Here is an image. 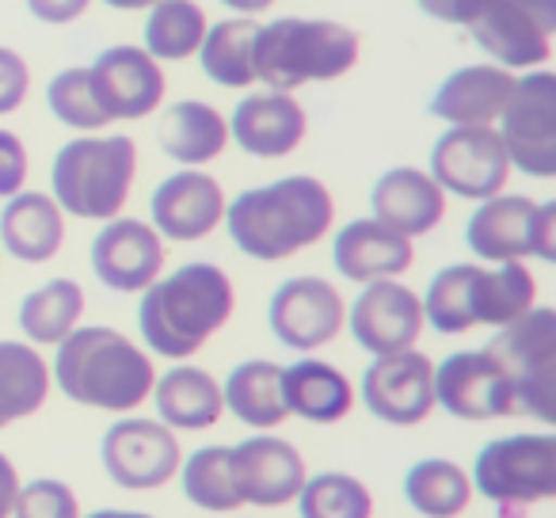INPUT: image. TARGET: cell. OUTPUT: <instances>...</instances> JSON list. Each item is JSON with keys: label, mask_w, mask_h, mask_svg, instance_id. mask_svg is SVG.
Listing matches in <instances>:
<instances>
[{"label": "cell", "mask_w": 556, "mask_h": 518, "mask_svg": "<svg viewBox=\"0 0 556 518\" xmlns=\"http://www.w3.org/2000/svg\"><path fill=\"white\" fill-rule=\"evenodd\" d=\"M232 248L255 264H282L320 244L336 225V199L317 176H282L248 187L225 206Z\"/></svg>", "instance_id": "cell-1"}, {"label": "cell", "mask_w": 556, "mask_h": 518, "mask_svg": "<svg viewBox=\"0 0 556 518\" xmlns=\"http://www.w3.org/2000/svg\"><path fill=\"white\" fill-rule=\"evenodd\" d=\"M237 313V287L229 271L210 260H191L161 275L141 294L138 332L146 351L168 363L194 358Z\"/></svg>", "instance_id": "cell-2"}, {"label": "cell", "mask_w": 556, "mask_h": 518, "mask_svg": "<svg viewBox=\"0 0 556 518\" xmlns=\"http://www.w3.org/2000/svg\"><path fill=\"white\" fill-rule=\"evenodd\" d=\"M50 381L80 408L134 416L153 393L156 366L153 355L118 328L80 325L54 348Z\"/></svg>", "instance_id": "cell-3"}, {"label": "cell", "mask_w": 556, "mask_h": 518, "mask_svg": "<svg viewBox=\"0 0 556 518\" xmlns=\"http://www.w3.org/2000/svg\"><path fill=\"white\" fill-rule=\"evenodd\" d=\"M363 39L355 27L340 20H305L282 16L260 24L255 31V80L270 92H298L305 85H325V80L348 77L358 65Z\"/></svg>", "instance_id": "cell-4"}, {"label": "cell", "mask_w": 556, "mask_h": 518, "mask_svg": "<svg viewBox=\"0 0 556 518\" xmlns=\"http://www.w3.org/2000/svg\"><path fill=\"white\" fill-rule=\"evenodd\" d=\"M138 179V146L130 134H80L50 164V199L77 222L123 217Z\"/></svg>", "instance_id": "cell-5"}, {"label": "cell", "mask_w": 556, "mask_h": 518, "mask_svg": "<svg viewBox=\"0 0 556 518\" xmlns=\"http://www.w3.org/2000/svg\"><path fill=\"white\" fill-rule=\"evenodd\" d=\"M472 492L500 507V518H530L556 495V434L522 431L484 442L472 462Z\"/></svg>", "instance_id": "cell-6"}, {"label": "cell", "mask_w": 556, "mask_h": 518, "mask_svg": "<svg viewBox=\"0 0 556 518\" xmlns=\"http://www.w3.org/2000/svg\"><path fill=\"white\" fill-rule=\"evenodd\" d=\"M465 248L480 264H556V199L492 194L465 222Z\"/></svg>", "instance_id": "cell-7"}, {"label": "cell", "mask_w": 556, "mask_h": 518, "mask_svg": "<svg viewBox=\"0 0 556 518\" xmlns=\"http://www.w3.org/2000/svg\"><path fill=\"white\" fill-rule=\"evenodd\" d=\"M507 370L518 396V412L553 424L556 419V309L533 305L515 325L500 328L488 343Z\"/></svg>", "instance_id": "cell-8"}, {"label": "cell", "mask_w": 556, "mask_h": 518, "mask_svg": "<svg viewBox=\"0 0 556 518\" xmlns=\"http://www.w3.org/2000/svg\"><path fill=\"white\" fill-rule=\"evenodd\" d=\"M469 31L492 65L510 73L545 70L553 58L556 0H484Z\"/></svg>", "instance_id": "cell-9"}, {"label": "cell", "mask_w": 556, "mask_h": 518, "mask_svg": "<svg viewBox=\"0 0 556 518\" xmlns=\"http://www.w3.org/2000/svg\"><path fill=\"white\" fill-rule=\"evenodd\" d=\"M184 446L161 419L123 416L100 439V469L123 492H161L176 480Z\"/></svg>", "instance_id": "cell-10"}, {"label": "cell", "mask_w": 556, "mask_h": 518, "mask_svg": "<svg viewBox=\"0 0 556 518\" xmlns=\"http://www.w3.org/2000/svg\"><path fill=\"white\" fill-rule=\"evenodd\" d=\"M500 141L510 168L530 179L556 176V77L548 70H530L515 80L507 108L500 115Z\"/></svg>", "instance_id": "cell-11"}, {"label": "cell", "mask_w": 556, "mask_h": 518, "mask_svg": "<svg viewBox=\"0 0 556 518\" xmlns=\"http://www.w3.org/2000/svg\"><path fill=\"white\" fill-rule=\"evenodd\" d=\"M267 325L282 348L298 355H317L348 328V302L340 287L320 275H294L278 282L267 302Z\"/></svg>", "instance_id": "cell-12"}, {"label": "cell", "mask_w": 556, "mask_h": 518, "mask_svg": "<svg viewBox=\"0 0 556 518\" xmlns=\"http://www.w3.org/2000/svg\"><path fill=\"white\" fill-rule=\"evenodd\" d=\"M427 172L446 194L484 202L492 194H503L515 168L495 126H446L434 138Z\"/></svg>", "instance_id": "cell-13"}, {"label": "cell", "mask_w": 556, "mask_h": 518, "mask_svg": "<svg viewBox=\"0 0 556 518\" xmlns=\"http://www.w3.org/2000/svg\"><path fill=\"white\" fill-rule=\"evenodd\" d=\"M434 408L462 424L518 416V396L507 370L488 348L454 351L434 366Z\"/></svg>", "instance_id": "cell-14"}, {"label": "cell", "mask_w": 556, "mask_h": 518, "mask_svg": "<svg viewBox=\"0 0 556 518\" xmlns=\"http://www.w3.org/2000/svg\"><path fill=\"white\" fill-rule=\"evenodd\" d=\"M88 264L111 294H146L168 267V240L146 217H111L88 244Z\"/></svg>", "instance_id": "cell-15"}, {"label": "cell", "mask_w": 556, "mask_h": 518, "mask_svg": "<svg viewBox=\"0 0 556 518\" xmlns=\"http://www.w3.org/2000/svg\"><path fill=\"white\" fill-rule=\"evenodd\" d=\"M363 408L389 427H419L434 412V358L419 348L374 358L355 386Z\"/></svg>", "instance_id": "cell-16"}, {"label": "cell", "mask_w": 556, "mask_h": 518, "mask_svg": "<svg viewBox=\"0 0 556 518\" xmlns=\"http://www.w3.org/2000/svg\"><path fill=\"white\" fill-rule=\"evenodd\" d=\"M88 80H92L96 103L111 123H141L156 115L168 92L161 62H153L146 50L130 42L100 50V58L88 65Z\"/></svg>", "instance_id": "cell-17"}, {"label": "cell", "mask_w": 556, "mask_h": 518, "mask_svg": "<svg viewBox=\"0 0 556 518\" xmlns=\"http://www.w3.org/2000/svg\"><path fill=\"white\" fill-rule=\"evenodd\" d=\"M424 328V302L401 279L366 282L348 305V332L370 358L412 351Z\"/></svg>", "instance_id": "cell-18"}, {"label": "cell", "mask_w": 556, "mask_h": 518, "mask_svg": "<svg viewBox=\"0 0 556 518\" xmlns=\"http://www.w3.org/2000/svg\"><path fill=\"white\" fill-rule=\"evenodd\" d=\"M229 465H232L240 503L260 510H275L294 503L305 477H309L302 450L290 439L270 431H255L252 439L229 446Z\"/></svg>", "instance_id": "cell-19"}, {"label": "cell", "mask_w": 556, "mask_h": 518, "mask_svg": "<svg viewBox=\"0 0 556 518\" xmlns=\"http://www.w3.org/2000/svg\"><path fill=\"white\" fill-rule=\"evenodd\" d=\"M225 187L202 168H179L164 176L149 194V225L172 244H194L222 229Z\"/></svg>", "instance_id": "cell-20"}, {"label": "cell", "mask_w": 556, "mask_h": 518, "mask_svg": "<svg viewBox=\"0 0 556 518\" xmlns=\"http://www.w3.org/2000/svg\"><path fill=\"white\" fill-rule=\"evenodd\" d=\"M309 134V115L290 92H255L232 108L229 141L255 161H282Z\"/></svg>", "instance_id": "cell-21"}, {"label": "cell", "mask_w": 556, "mask_h": 518, "mask_svg": "<svg viewBox=\"0 0 556 518\" xmlns=\"http://www.w3.org/2000/svg\"><path fill=\"white\" fill-rule=\"evenodd\" d=\"M412 264H416V240L401 237L378 217H355L332 237V267L355 287L401 279L412 271Z\"/></svg>", "instance_id": "cell-22"}, {"label": "cell", "mask_w": 556, "mask_h": 518, "mask_svg": "<svg viewBox=\"0 0 556 518\" xmlns=\"http://www.w3.org/2000/svg\"><path fill=\"white\" fill-rule=\"evenodd\" d=\"M446 199L450 194L434 184L427 168L396 164V168L381 172V176L374 179L370 217H378L381 225L396 229L401 237L416 240L442 225V217H446Z\"/></svg>", "instance_id": "cell-23"}, {"label": "cell", "mask_w": 556, "mask_h": 518, "mask_svg": "<svg viewBox=\"0 0 556 518\" xmlns=\"http://www.w3.org/2000/svg\"><path fill=\"white\" fill-rule=\"evenodd\" d=\"M515 80L503 65H462L434 88L427 111L450 126H492L500 123Z\"/></svg>", "instance_id": "cell-24"}, {"label": "cell", "mask_w": 556, "mask_h": 518, "mask_svg": "<svg viewBox=\"0 0 556 518\" xmlns=\"http://www.w3.org/2000/svg\"><path fill=\"white\" fill-rule=\"evenodd\" d=\"M282 401L294 419L332 427L355 412L358 393L355 381L340 366L325 363V358H298V363L282 366Z\"/></svg>", "instance_id": "cell-25"}, {"label": "cell", "mask_w": 556, "mask_h": 518, "mask_svg": "<svg viewBox=\"0 0 556 518\" xmlns=\"http://www.w3.org/2000/svg\"><path fill=\"white\" fill-rule=\"evenodd\" d=\"M65 244V214L47 191H20L0 206V248L20 264H50Z\"/></svg>", "instance_id": "cell-26"}, {"label": "cell", "mask_w": 556, "mask_h": 518, "mask_svg": "<svg viewBox=\"0 0 556 518\" xmlns=\"http://www.w3.org/2000/svg\"><path fill=\"white\" fill-rule=\"evenodd\" d=\"M149 401L156 404V419L172 431H210L222 424L225 401L222 381L194 363H176L164 374H156Z\"/></svg>", "instance_id": "cell-27"}, {"label": "cell", "mask_w": 556, "mask_h": 518, "mask_svg": "<svg viewBox=\"0 0 556 518\" xmlns=\"http://www.w3.org/2000/svg\"><path fill=\"white\" fill-rule=\"evenodd\" d=\"M156 141L161 153L172 156L179 168H206L229 149V118L206 100L168 103L156 126Z\"/></svg>", "instance_id": "cell-28"}, {"label": "cell", "mask_w": 556, "mask_h": 518, "mask_svg": "<svg viewBox=\"0 0 556 518\" xmlns=\"http://www.w3.org/2000/svg\"><path fill=\"white\" fill-rule=\"evenodd\" d=\"M222 401L237 424L252 431H275L290 419L282 401V366L270 358H244L222 381Z\"/></svg>", "instance_id": "cell-29"}, {"label": "cell", "mask_w": 556, "mask_h": 518, "mask_svg": "<svg viewBox=\"0 0 556 518\" xmlns=\"http://www.w3.org/2000/svg\"><path fill=\"white\" fill-rule=\"evenodd\" d=\"M50 363L27 340H0V431L31 419L50 401Z\"/></svg>", "instance_id": "cell-30"}, {"label": "cell", "mask_w": 556, "mask_h": 518, "mask_svg": "<svg viewBox=\"0 0 556 518\" xmlns=\"http://www.w3.org/2000/svg\"><path fill=\"white\" fill-rule=\"evenodd\" d=\"M404 503L419 518H462L472 507V477L454 457H419L401 480Z\"/></svg>", "instance_id": "cell-31"}, {"label": "cell", "mask_w": 556, "mask_h": 518, "mask_svg": "<svg viewBox=\"0 0 556 518\" xmlns=\"http://www.w3.org/2000/svg\"><path fill=\"white\" fill-rule=\"evenodd\" d=\"M85 309H88V298L77 279H50L20 302L16 320L31 348H58L73 328H80Z\"/></svg>", "instance_id": "cell-32"}, {"label": "cell", "mask_w": 556, "mask_h": 518, "mask_svg": "<svg viewBox=\"0 0 556 518\" xmlns=\"http://www.w3.org/2000/svg\"><path fill=\"white\" fill-rule=\"evenodd\" d=\"M538 305V279L526 264L477 267L472 279V317L477 328H507Z\"/></svg>", "instance_id": "cell-33"}, {"label": "cell", "mask_w": 556, "mask_h": 518, "mask_svg": "<svg viewBox=\"0 0 556 518\" xmlns=\"http://www.w3.org/2000/svg\"><path fill=\"white\" fill-rule=\"evenodd\" d=\"M255 24L252 16H232L222 24H210L202 35L199 47V62L214 85L232 88V92H244L255 85V65H252V50H255Z\"/></svg>", "instance_id": "cell-34"}, {"label": "cell", "mask_w": 556, "mask_h": 518, "mask_svg": "<svg viewBox=\"0 0 556 518\" xmlns=\"http://www.w3.org/2000/svg\"><path fill=\"white\" fill-rule=\"evenodd\" d=\"M210 20L199 0H161L146 16V54L153 62H187L199 54Z\"/></svg>", "instance_id": "cell-35"}, {"label": "cell", "mask_w": 556, "mask_h": 518, "mask_svg": "<svg viewBox=\"0 0 556 518\" xmlns=\"http://www.w3.org/2000/svg\"><path fill=\"white\" fill-rule=\"evenodd\" d=\"M179 488H184V500L191 507L206 510V515H229L240 510V492L237 480H232L229 465V446H199L179 462L176 472Z\"/></svg>", "instance_id": "cell-36"}, {"label": "cell", "mask_w": 556, "mask_h": 518, "mask_svg": "<svg viewBox=\"0 0 556 518\" xmlns=\"http://www.w3.org/2000/svg\"><path fill=\"white\" fill-rule=\"evenodd\" d=\"M480 264H446L434 271L427 290L419 294L424 302V325H431L439 336H465L477 328L472 317V279Z\"/></svg>", "instance_id": "cell-37"}, {"label": "cell", "mask_w": 556, "mask_h": 518, "mask_svg": "<svg viewBox=\"0 0 556 518\" xmlns=\"http://www.w3.org/2000/svg\"><path fill=\"white\" fill-rule=\"evenodd\" d=\"M298 518H374V492L366 480L343 469H325L305 477L298 492Z\"/></svg>", "instance_id": "cell-38"}, {"label": "cell", "mask_w": 556, "mask_h": 518, "mask_svg": "<svg viewBox=\"0 0 556 518\" xmlns=\"http://www.w3.org/2000/svg\"><path fill=\"white\" fill-rule=\"evenodd\" d=\"M47 108L62 126L77 134H103L111 118L100 111L92 96V80H88V65H70L47 85Z\"/></svg>", "instance_id": "cell-39"}, {"label": "cell", "mask_w": 556, "mask_h": 518, "mask_svg": "<svg viewBox=\"0 0 556 518\" xmlns=\"http://www.w3.org/2000/svg\"><path fill=\"white\" fill-rule=\"evenodd\" d=\"M12 518H80V500H77V492L58 477L20 480Z\"/></svg>", "instance_id": "cell-40"}, {"label": "cell", "mask_w": 556, "mask_h": 518, "mask_svg": "<svg viewBox=\"0 0 556 518\" xmlns=\"http://www.w3.org/2000/svg\"><path fill=\"white\" fill-rule=\"evenodd\" d=\"M31 96V65L12 47H0V115H16Z\"/></svg>", "instance_id": "cell-41"}, {"label": "cell", "mask_w": 556, "mask_h": 518, "mask_svg": "<svg viewBox=\"0 0 556 518\" xmlns=\"http://www.w3.org/2000/svg\"><path fill=\"white\" fill-rule=\"evenodd\" d=\"M27 176H31V156H27L24 138L0 126V202L24 191Z\"/></svg>", "instance_id": "cell-42"}, {"label": "cell", "mask_w": 556, "mask_h": 518, "mask_svg": "<svg viewBox=\"0 0 556 518\" xmlns=\"http://www.w3.org/2000/svg\"><path fill=\"white\" fill-rule=\"evenodd\" d=\"M419 12L431 20H439V24L446 27H469L472 20H477L480 4L484 0H416Z\"/></svg>", "instance_id": "cell-43"}, {"label": "cell", "mask_w": 556, "mask_h": 518, "mask_svg": "<svg viewBox=\"0 0 556 518\" xmlns=\"http://www.w3.org/2000/svg\"><path fill=\"white\" fill-rule=\"evenodd\" d=\"M88 9H92V0H27V12H31L39 24H50V27L77 24Z\"/></svg>", "instance_id": "cell-44"}, {"label": "cell", "mask_w": 556, "mask_h": 518, "mask_svg": "<svg viewBox=\"0 0 556 518\" xmlns=\"http://www.w3.org/2000/svg\"><path fill=\"white\" fill-rule=\"evenodd\" d=\"M16 492H20V469H16V462L0 450V518H12Z\"/></svg>", "instance_id": "cell-45"}, {"label": "cell", "mask_w": 556, "mask_h": 518, "mask_svg": "<svg viewBox=\"0 0 556 518\" xmlns=\"http://www.w3.org/2000/svg\"><path fill=\"white\" fill-rule=\"evenodd\" d=\"M222 4L237 12V16H260V12H267L278 0H222Z\"/></svg>", "instance_id": "cell-46"}, {"label": "cell", "mask_w": 556, "mask_h": 518, "mask_svg": "<svg viewBox=\"0 0 556 518\" xmlns=\"http://www.w3.org/2000/svg\"><path fill=\"white\" fill-rule=\"evenodd\" d=\"M100 4H108V9L115 12H141V9H153V4H161V0H100Z\"/></svg>", "instance_id": "cell-47"}, {"label": "cell", "mask_w": 556, "mask_h": 518, "mask_svg": "<svg viewBox=\"0 0 556 518\" xmlns=\"http://www.w3.org/2000/svg\"><path fill=\"white\" fill-rule=\"evenodd\" d=\"M80 518H156V515H146V510H123V507H103V510H92V515H80Z\"/></svg>", "instance_id": "cell-48"}]
</instances>
